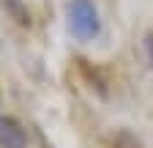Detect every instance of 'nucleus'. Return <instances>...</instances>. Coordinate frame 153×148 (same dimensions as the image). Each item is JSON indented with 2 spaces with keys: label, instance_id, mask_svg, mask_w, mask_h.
<instances>
[{
  "label": "nucleus",
  "instance_id": "obj_1",
  "mask_svg": "<svg viewBox=\"0 0 153 148\" xmlns=\"http://www.w3.org/2000/svg\"><path fill=\"white\" fill-rule=\"evenodd\" d=\"M68 25L76 39H93L99 33V14L90 0H71L68 6Z\"/></svg>",
  "mask_w": 153,
  "mask_h": 148
},
{
  "label": "nucleus",
  "instance_id": "obj_2",
  "mask_svg": "<svg viewBox=\"0 0 153 148\" xmlns=\"http://www.w3.org/2000/svg\"><path fill=\"white\" fill-rule=\"evenodd\" d=\"M27 132L14 118H0V148H25Z\"/></svg>",
  "mask_w": 153,
  "mask_h": 148
},
{
  "label": "nucleus",
  "instance_id": "obj_3",
  "mask_svg": "<svg viewBox=\"0 0 153 148\" xmlns=\"http://www.w3.org/2000/svg\"><path fill=\"white\" fill-rule=\"evenodd\" d=\"M148 55H150V63H153V36H148Z\"/></svg>",
  "mask_w": 153,
  "mask_h": 148
}]
</instances>
